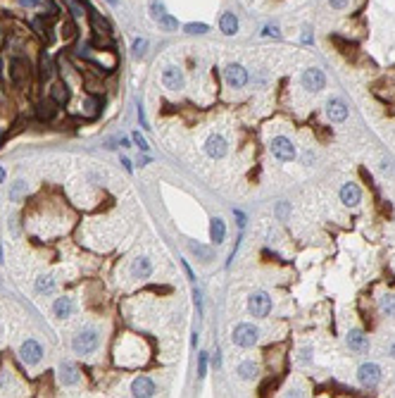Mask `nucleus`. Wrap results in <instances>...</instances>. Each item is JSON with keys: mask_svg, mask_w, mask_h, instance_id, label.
Here are the masks:
<instances>
[{"mask_svg": "<svg viewBox=\"0 0 395 398\" xmlns=\"http://www.w3.org/2000/svg\"><path fill=\"white\" fill-rule=\"evenodd\" d=\"M257 338H260V332H257V327H252V325H238L233 329V343H236V346L250 348V346L257 343Z\"/></svg>", "mask_w": 395, "mask_h": 398, "instance_id": "nucleus-1", "label": "nucleus"}, {"mask_svg": "<svg viewBox=\"0 0 395 398\" xmlns=\"http://www.w3.org/2000/svg\"><path fill=\"white\" fill-rule=\"evenodd\" d=\"M74 350L79 353V355H86V353H93V350L98 348V334L93 332V329H86V332H81V334H76L72 341Z\"/></svg>", "mask_w": 395, "mask_h": 398, "instance_id": "nucleus-2", "label": "nucleus"}, {"mask_svg": "<svg viewBox=\"0 0 395 398\" xmlns=\"http://www.w3.org/2000/svg\"><path fill=\"white\" fill-rule=\"evenodd\" d=\"M248 310H250L255 317H267L269 310H272V298H269L264 291H257V293H252L250 301H248Z\"/></svg>", "mask_w": 395, "mask_h": 398, "instance_id": "nucleus-3", "label": "nucleus"}, {"mask_svg": "<svg viewBox=\"0 0 395 398\" xmlns=\"http://www.w3.org/2000/svg\"><path fill=\"white\" fill-rule=\"evenodd\" d=\"M357 379L362 386H376L381 379V367L374 365V362H364V365H359Z\"/></svg>", "mask_w": 395, "mask_h": 398, "instance_id": "nucleus-4", "label": "nucleus"}, {"mask_svg": "<svg viewBox=\"0 0 395 398\" xmlns=\"http://www.w3.org/2000/svg\"><path fill=\"white\" fill-rule=\"evenodd\" d=\"M272 153H274V157L288 162V160H293V157H295V145L290 143L286 136H276L274 141H272Z\"/></svg>", "mask_w": 395, "mask_h": 398, "instance_id": "nucleus-5", "label": "nucleus"}, {"mask_svg": "<svg viewBox=\"0 0 395 398\" xmlns=\"http://www.w3.org/2000/svg\"><path fill=\"white\" fill-rule=\"evenodd\" d=\"M302 86L307 88V91H322L324 86H326V76H324L322 69H305L302 72Z\"/></svg>", "mask_w": 395, "mask_h": 398, "instance_id": "nucleus-6", "label": "nucleus"}, {"mask_svg": "<svg viewBox=\"0 0 395 398\" xmlns=\"http://www.w3.org/2000/svg\"><path fill=\"white\" fill-rule=\"evenodd\" d=\"M10 79H12L14 86H24L29 81V65L24 60H19V58H14L10 62Z\"/></svg>", "mask_w": 395, "mask_h": 398, "instance_id": "nucleus-7", "label": "nucleus"}, {"mask_svg": "<svg viewBox=\"0 0 395 398\" xmlns=\"http://www.w3.org/2000/svg\"><path fill=\"white\" fill-rule=\"evenodd\" d=\"M41 355H43V348L38 346L36 341H24L22 348H19V358H22L26 365H36V362L41 360Z\"/></svg>", "mask_w": 395, "mask_h": 398, "instance_id": "nucleus-8", "label": "nucleus"}, {"mask_svg": "<svg viewBox=\"0 0 395 398\" xmlns=\"http://www.w3.org/2000/svg\"><path fill=\"white\" fill-rule=\"evenodd\" d=\"M224 76H226L228 86H233V88H240V86L248 84V72H245L240 65H228Z\"/></svg>", "mask_w": 395, "mask_h": 398, "instance_id": "nucleus-9", "label": "nucleus"}, {"mask_svg": "<svg viewBox=\"0 0 395 398\" xmlns=\"http://www.w3.org/2000/svg\"><path fill=\"white\" fill-rule=\"evenodd\" d=\"M205 150H207V155L210 157H224L226 155V141L222 138V136H217V133H212L210 138H207V143H205Z\"/></svg>", "mask_w": 395, "mask_h": 398, "instance_id": "nucleus-10", "label": "nucleus"}, {"mask_svg": "<svg viewBox=\"0 0 395 398\" xmlns=\"http://www.w3.org/2000/svg\"><path fill=\"white\" fill-rule=\"evenodd\" d=\"M326 115H329V120L331 122H343L347 117L345 103H343L340 98H331V100L326 103Z\"/></svg>", "mask_w": 395, "mask_h": 398, "instance_id": "nucleus-11", "label": "nucleus"}, {"mask_svg": "<svg viewBox=\"0 0 395 398\" xmlns=\"http://www.w3.org/2000/svg\"><path fill=\"white\" fill-rule=\"evenodd\" d=\"M340 200H343L347 207L359 205V200H362V191H359L357 184H343V189H340Z\"/></svg>", "mask_w": 395, "mask_h": 398, "instance_id": "nucleus-12", "label": "nucleus"}, {"mask_svg": "<svg viewBox=\"0 0 395 398\" xmlns=\"http://www.w3.org/2000/svg\"><path fill=\"white\" fill-rule=\"evenodd\" d=\"M162 84L167 86V88H171V91H179L181 86H183V74H181L179 67H167V69L162 72Z\"/></svg>", "mask_w": 395, "mask_h": 398, "instance_id": "nucleus-13", "label": "nucleus"}, {"mask_svg": "<svg viewBox=\"0 0 395 398\" xmlns=\"http://www.w3.org/2000/svg\"><path fill=\"white\" fill-rule=\"evenodd\" d=\"M131 394L138 398H148L155 394V384L148 379V377H138V379H133L131 384Z\"/></svg>", "mask_w": 395, "mask_h": 398, "instance_id": "nucleus-14", "label": "nucleus"}, {"mask_svg": "<svg viewBox=\"0 0 395 398\" xmlns=\"http://www.w3.org/2000/svg\"><path fill=\"white\" fill-rule=\"evenodd\" d=\"M345 341H347V346H350V350H357V353L369 348V341H367V336H364L362 329H352V332L347 334Z\"/></svg>", "mask_w": 395, "mask_h": 398, "instance_id": "nucleus-15", "label": "nucleus"}, {"mask_svg": "<svg viewBox=\"0 0 395 398\" xmlns=\"http://www.w3.org/2000/svg\"><path fill=\"white\" fill-rule=\"evenodd\" d=\"M219 26H222V31H224L226 36H233V34L238 31V19H236V14L224 12L222 14V19H219Z\"/></svg>", "mask_w": 395, "mask_h": 398, "instance_id": "nucleus-16", "label": "nucleus"}, {"mask_svg": "<svg viewBox=\"0 0 395 398\" xmlns=\"http://www.w3.org/2000/svg\"><path fill=\"white\" fill-rule=\"evenodd\" d=\"M210 236H212V241H215V243H222L224 239H226V224H224V219H222V217H215V219H212V227H210Z\"/></svg>", "mask_w": 395, "mask_h": 398, "instance_id": "nucleus-17", "label": "nucleus"}, {"mask_svg": "<svg viewBox=\"0 0 395 398\" xmlns=\"http://www.w3.org/2000/svg\"><path fill=\"white\" fill-rule=\"evenodd\" d=\"M131 272H133V277L145 279L150 272H153V265H150V260H148V258H138V260H133Z\"/></svg>", "mask_w": 395, "mask_h": 398, "instance_id": "nucleus-18", "label": "nucleus"}, {"mask_svg": "<svg viewBox=\"0 0 395 398\" xmlns=\"http://www.w3.org/2000/svg\"><path fill=\"white\" fill-rule=\"evenodd\" d=\"M60 379L64 382V384H76V382H79V372H76V367L69 365V362H62L60 365Z\"/></svg>", "mask_w": 395, "mask_h": 398, "instance_id": "nucleus-19", "label": "nucleus"}, {"mask_svg": "<svg viewBox=\"0 0 395 398\" xmlns=\"http://www.w3.org/2000/svg\"><path fill=\"white\" fill-rule=\"evenodd\" d=\"M53 310H55V315L57 317H69L72 315V310H74V303H72V298H57L55 301V305H53Z\"/></svg>", "mask_w": 395, "mask_h": 398, "instance_id": "nucleus-20", "label": "nucleus"}, {"mask_svg": "<svg viewBox=\"0 0 395 398\" xmlns=\"http://www.w3.org/2000/svg\"><path fill=\"white\" fill-rule=\"evenodd\" d=\"M55 100L50 98V100H46V103H41L36 108V115H38V120H53L55 117Z\"/></svg>", "mask_w": 395, "mask_h": 398, "instance_id": "nucleus-21", "label": "nucleus"}, {"mask_svg": "<svg viewBox=\"0 0 395 398\" xmlns=\"http://www.w3.org/2000/svg\"><path fill=\"white\" fill-rule=\"evenodd\" d=\"M50 98H53L57 105H64V103L69 100V91H67V86H64V84H55L53 88H50Z\"/></svg>", "mask_w": 395, "mask_h": 398, "instance_id": "nucleus-22", "label": "nucleus"}, {"mask_svg": "<svg viewBox=\"0 0 395 398\" xmlns=\"http://www.w3.org/2000/svg\"><path fill=\"white\" fill-rule=\"evenodd\" d=\"M379 308H381L383 315L395 317V296H393V293H386V296H381V298H379Z\"/></svg>", "mask_w": 395, "mask_h": 398, "instance_id": "nucleus-23", "label": "nucleus"}, {"mask_svg": "<svg viewBox=\"0 0 395 398\" xmlns=\"http://www.w3.org/2000/svg\"><path fill=\"white\" fill-rule=\"evenodd\" d=\"M26 196V181L24 179H17L10 186V200H14V203H19L22 198Z\"/></svg>", "mask_w": 395, "mask_h": 398, "instance_id": "nucleus-24", "label": "nucleus"}, {"mask_svg": "<svg viewBox=\"0 0 395 398\" xmlns=\"http://www.w3.org/2000/svg\"><path fill=\"white\" fill-rule=\"evenodd\" d=\"M91 26L96 34H110V24L98 12H91Z\"/></svg>", "mask_w": 395, "mask_h": 398, "instance_id": "nucleus-25", "label": "nucleus"}, {"mask_svg": "<svg viewBox=\"0 0 395 398\" xmlns=\"http://www.w3.org/2000/svg\"><path fill=\"white\" fill-rule=\"evenodd\" d=\"M238 374L240 379H255V374H257V365L255 362H240L238 365Z\"/></svg>", "mask_w": 395, "mask_h": 398, "instance_id": "nucleus-26", "label": "nucleus"}, {"mask_svg": "<svg viewBox=\"0 0 395 398\" xmlns=\"http://www.w3.org/2000/svg\"><path fill=\"white\" fill-rule=\"evenodd\" d=\"M157 22H160V26H162L165 31H176V29H179V22H176L174 17H169V14H160Z\"/></svg>", "mask_w": 395, "mask_h": 398, "instance_id": "nucleus-27", "label": "nucleus"}, {"mask_svg": "<svg viewBox=\"0 0 395 398\" xmlns=\"http://www.w3.org/2000/svg\"><path fill=\"white\" fill-rule=\"evenodd\" d=\"M81 108H84L86 117H96V115H98V100H96V98H86Z\"/></svg>", "mask_w": 395, "mask_h": 398, "instance_id": "nucleus-28", "label": "nucleus"}, {"mask_svg": "<svg viewBox=\"0 0 395 398\" xmlns=\"http://www.w3.org/2000/svg\"><path fill=\"white\" fill-rule=\"evenodd\" d=\"M191 251L195 255H200L203 260H212V248H205V246H200V243H191Z\"/></svg>", "mask_w": 395, "mask_h": 398, "instance_id": "nucleus-29", "label": "nucleus"}, {"mask_svg": "<svg viewBox=\"0 0 395 398\" xmlns=\"http://www.w3.org/2000/svg\"><path fill=\"white\" fill-rule=\"evenodd\" d=\"M145 48H148V41L145 38H136L133 41V58H141V55H145Z\"/></svg>", "mask_w": 395, "mask_h": 398, "instance_id": "nucleus-30", "label": "nucleus"}, {"mask_svg": "<svg viewBox=\"0 0 395 398\" xmlns=\"http://www.w3.org/2000/svg\"><path fill=\"white\" fill-rule=\"evenodd\" d=\"M205 31H210V26L207 24H186V34H205Z\"/></svg>", "mask_w": 395, "mask_h": 398, "instance_id": "nucleus-31", "label": "nucleus"}, {"mask_svg": "<svg viewBox=\"0 0 395 398\" xmlns=\"http://www.w3.org/2000/svg\"><path fill=\"white\" fill-rule=\"evenodd\" d=\"M36 289L41 291V293H43V291H46V293H48V291H53V279H50V277H41V279H38V284H36Z\"/></svg>", "mask_w": 395, "mask_h": 398, "instance_id": "nucleus-32", "label": "nucleus"}, {"mask_svg": "<svg viewBox=\"0 0 395 398\" xmlns=\"http://www.w3.org/2000/svg\"><path fill=\"white\" fill-rule=\"evenodd\" d=\"M207 370V353H198V377H205Z\"/></svg>", "mask_w": 395, "mask_h": 398, "instance_id": "nucleus-33", "label": "nucleus"}, {"mask_svg": "<svg viewBox=\"0 0 395 398\" xmlns=\"http://www.w3.org/2000/svg\"><path fill=\"white\" fill-rule=\"evenodd\" d=\"M64 2L69 5V10H72L74 17H81V14H84V7H81V5H79L76 0H64Z\"/></svg>", "mask_w": 395, "mask_h": 398, "instance_id": "nucleus-34", "label": "nucleus"}, {"mask_svg": "<svg viewBox=\"0 0 395 398\" xmlns=\"http://www.w3.org/2000/svg\"><path fill=\"white\" fill-rule=\"evenodd\" d=\"M133 143L138 145L141 150H148V143H145V138H143V136H141V133H138V132L133 133Z\"/></svg>", "mask_w": 395, "mask_h": 398, "instance_id": "nucleus-35", "label": "nucleus"}, {"mask_svg": "<svg viewBox=\"0 0 395 398\" xmlns=\"http://www.w3.org/2000/svg\"><path fill=\"white\" fill-rule=\"evenodd\" d=\"M264 36H274V38H279L281 36V31H279V26H264V31H262Z\"/></svg>", "mask_w": 395, "mask_h": 398, "instance_id": "nucleus-36", "label": "nucleus"}, {"mask_svg": "<svg viewBox=\"0 0 395 398\" xmlns=\"http://www.w3.org/2000/svg\"><path fill=\"white\" fill-rule=\"evenodd\" d=\"M41 67H43V69H41V76H43V79H50V65H48V58H43V60H41Z\"/></svg>", "mask_w": 395, "mask_h": 398, "instance_id": "nucleus-37", "label": "nucleus"}, {"mask_svg": "<svg viewBox=\"0 0 395 398\" xmlns=\"http://www.w3.org/2000/svg\"><path fill=\"white\" fill-rule=\"evenodd\" d=\"M347 2H350V0H329V5H331L334 10H343Z\"/></svg>", "mask_w": 395, "mask_h": 398, "instance_id": "nucleus-38", "label": "nucleus"}, {"mask_svg": "<svg viewBox=\"0 0 395 398\" xmlns=\"http://www.w3.org/2000/svg\"><path fill=\"white\" fill-rule=\"evenodd\" d=\"M276 212H279V217H281V219H286V217H288V205H286V203H281Z\"/></svg>", "mask_w": 395, "mask_h": 398, "instance_id": "nucleus-39", "label": "nucleus"}, {"mask_svg": "<svg viewBox=\"0 0 395 398\" xmlns=\"http://www.w3.org/2000/svg\"><path fill=\"white\" fill-rule=\"evenodd\" d=\"M138 120H141V127H145V129H148V120H145L143 108H138Z\"/></svg>", "mask_w": 395, "mask_h": 398, "instance_id": "nucleus-40", "label": "nucleus"}, {"mask_svg": "<svg viewBox=\"0 0 395 398\" xmlns=\"http://www.w3.org/2000/svg\"><path fill=\"white\" fill-rule=\"evenodd\" d=\"M62 34H64L67 38L74 36V26H72V24H67V26H64V31H62Z\"/></svg>", "mask_w": 395, "mask_h": 398, "instance_id": "nucleus-41", "label": "nucleus"}, {"mask_svg": "<svg viewBox=\"0 0 395 398\" xmlns=\"http://www.w3.org/2000/svg\"><path fill=\"white\" fill-rule=\"evenodd\" d=\"M212 365H215V367H219V365H222V358H219V350H217L215 355H212Z\"/></svg>", "mask_w": 395, "mask_h": 398, "instance_id": "nucleus-42", "label": "nucleus"}, {"mask_svg": "<svg viewBox=\"0 0 395 398\" xmlns=\"http://www.w3.org/2000/svg\"><path fill=\"white\" fill-rule=\"evenodd\" d=\"M300 360H302V362H307V360H310V348H305V350H302V358H300Z\"/></svg>", "mask_w": 395, "mask_h": 398, "instance_id": "nucleus-43", "label": "nucleus"}, {"mask_svg": "<svg viewBox=\"0 0 395 398\" xmlns=\"http://www.w3.org/2000/svg\"><path fill=\"white\" fill-rule=\"evenodd\" d=\"M121 165H124V167H126V172H131V162H129V160H126V157H124V160H121Z\"/></svg>", "mask_w": 395, "mask_h": 398, "instance_id": "nucleus-44", "label": "nucleus"}, {"mask_svg": "<svg viewBox=\"0 0 395 398\" xmlns=\"http://www.w3.org/2000/svg\"><path fill=\"white\" fill-rule=\"evenodd\" d=\"M302 41H305V43H310V41H312V34H310V31H305V34H302Z\"/></svg>", "mask_w": 395, "mask_h": 398, "instance_id": "nucleus-45", "label": "nucleus"}, {"mask_svg": "<svg viewBox=\"0 0 395 398\" xmlns=\"http://www.w3.org/2000/svg\"><path fill=\"white\" fill-rule=\"evenodd\" d=\"M22 2H24V5H38L41 0H22Z\"/></svg>", "mask_w": 395, "mask_h": 398, "instance_id": "nucleus-46", "label": "nucleus"}, {"mask_svg": "<svg viewBox=\"0 0 395 398\" xmlns=\"http://www.w3.org/2000/svg\"><path fill=\"white\" fill-rule=\"evenodd\" d=\"M2 177H5V174H2V169H0V181H2Z\"/></svg>", "mask_w": 395, "mask_h": 398, "instance_id": "nucleus-47", "label": "nucleus"}, {"mask_svg": "<svg viewBox=\"0 0 395 398\" xmlns=\"http://www.w3.org/2000/svg\"><path fill=\"white\" fill-rule=\"evenodd\" d=\"M393 353H395V346H393Z\"/></svg>", "mask_w": 395, "mask_h": 398, "instance_id": "nucleus-48", "label": "nucleus"}, {"mask_svg": "<svg viewBox=\"0 0 395 398\" xmlns=\"http://www.w3.org/2000/svg\"><path fill=\"white\" fill-rule=\"evenodd\" d=\"M0 38H2V34H0Z\"/></svg>", "mask_w": 395, "mask_h": 398, "instance_id": "nucleus-49", "label": "nucleus"}]
</instances>
